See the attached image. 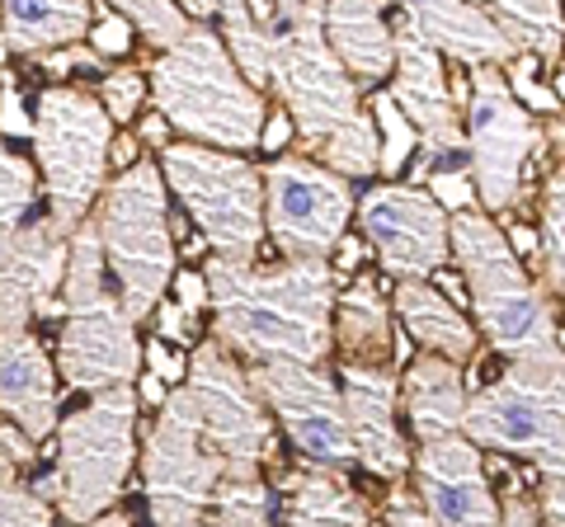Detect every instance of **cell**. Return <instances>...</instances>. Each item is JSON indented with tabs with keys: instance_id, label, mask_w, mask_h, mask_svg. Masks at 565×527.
<instances>
[{
	"instance_id": "obj_1",
	"label": "cell",
	"mask_w": 565,
	"mask_h": 527,
	"mask_svg": "<svg viewBox=\"0 0 565 527\" xmlns=\"http://www.w3.org/2000/svg\"><path fill=\"white\" fill-rule=\"evenodd\" d=\"M212 340L245 367L311 363L334 354V297L340 278L326 259H282L274 269L241 259H212L207 269Z\"/></svg>"
},
{
	"instance_id": "obj_2",
	"label": "cell",
	"mask_w": 565,
	"mask_h": 527,
	"mask_svg": "<svg viewBox=\"0 0 565 527\" xmlns=\"http://www.w3.org/2000/svg\"><path fill=\"white\" fill-rule=\"evenodd\" d=\"M321 0L297 10L292 20L274 24V47H269V90L278 95L282 114H288L292 132L316 151L326 170L344 174V180H373L382 165V137L373 114L359 109V90L340 57L326 43L321 24Z\"/></svg>"
},
{
	"instance_id": "obj_3",
	"label": "cell",
	"mask_w": 565,
	"mask_h": 527,
	"mask_svg": "<svg viewBox=\"0 0 565 527\" xmlns=\"http://www.w3.org/2000/svg\"><path fill=\"white\" fill-rule=\"evenodd\" d=\"M147 85L156 114L189 142L232 155H245L264 142L269 99L241 76L236 57L222 43V29H212L207 20H193L180 43L156 52Z\"/></svg>"
},
{
	"instance_id": "obj_4",
	"label": "cell",
	"mask_w": 565,
	"mask_h": 527,
	"mask_svg": "<svg viewBox=\"0 0 565 527\" xmlns=\"http://www.w3.org/2000/svg\"><path fill=\"white\" fill-rule=\"evenodd\" d=\"M452 259L462 264V283L471 297L476 335L509 363H533L561 354L556 306L523 255L509 245L504 226H494L486 213H452Z\"/></svg>"
},
{
	"instance_id": "obj_5",
	"label": "cell",
	"mask_w": 565,
	"mask_h": 527,
	"mask_svg": "<svg viewBox=\"0 0 565 527\" xmlns=\"http://www.w3.org/2000/svg\"><path fill=\"white\" fill-rule=\"evenodd\" d=\"M57 377L76 391H118L147 367V344L137 321L109 292V259L95 217L66 236V283H62V330H57Z\"/></svg>"
},
{
	"instance_id": "obj_6",
	"label": "cell",
	"mask_w": 565,
	"mask_h": 527,
	"mask_svg": "<svg viewBox=\"0 0 565 527\" xmlns=\"http://www.w3.org/2000/svg\"><path fill=\"white\" fill-rule=\"evenodd\" d=\"M95 226L118 302L141 325L166 302L174 273H180L174 269V222L161 165L141 155L128 170H118L104 189V198L95 203Z\"/></svg>"
},
{
	"instance_id": "obj_7",
	"label": "cell",
	"mask_w": 565,
	"mask_h": 527,
	"mask_svg": "<svg viewBox=\"0 0 565 527\" xmlns=\"http://www.w3.org/2000/svg\"><path fill=\"white\" fill-rule=\"evenodd\" d=\"M137 391L118 386V391H99L81 410L62 415L57 433H52L57 438V466L43 485H33L43 499L57 495L62 523L85 527L118 504L137 462Z\"/></svg>"
},
{
	"instance_id": "obj_8",
	"label": "cell",
	"mask_w": 565,
	"mask_h": 527,
	"mask_svg": "<svg viewBox=\"0 0 565 527\" xmlns=\"http://www.w3.org/2000/svg\"><path fill=\"white\" fill-rule=\"evenodd\" d=\"M33 161L47 189V222L57 236H71L90 222L95 203L109 189L114 161V118L104 114L95 90L47 85L33 114Z\"/></svg>"
},
{
	"instance_id": "obj_9",
	"label": "cell",
	"mask_w": 565,
	"mask_h": 527,
	"mask_svg": "<svg viewBox=\"0 0 565 527\" xmlns=\"http://www.w3.org/2000/svg\"><path fill=\"white\" fill-rule=\"evenodd\" d=\"M462 438L481 452L533 462L546 481L565 476V348L556 358L509 363L481 391H471Z\"/></svg>"
},
{
	"instance_id": "obj_10",
	"label": "cell",
	"mask_w": 565,
	"mask_h": 527,
	"mask_svg": "<svg viewBox=\"0 0 565 527\" xmlns=\"http://www.w3.org/2000/svg\"><path fill=\"white\" fill-rule=\"evenodd\" d=\"M161 180L199 226L212 259L255 264L264 240V170L250 155L212 151L199 142H170L161 151Z\"/></svg>"
},
{
	"instance_id": "obj_11",
	"label": "cell",
	"mask_w": 565,
	"mask_h": 527,
	"mask_svg": "<svg viewBox=\"0 0 565 527\" xmlns=\"http://www.w3.org/2000/svg\"><path fill=\"white\" fill-rule=\"evenodd\" d=\"M137 466L156 527H189L207 518L212 490H217L226 462L207 448L189 386H174L166 406L156 410V424L141 438Z\"/></svg>"
},
{
	"instance_id": "obj_12",
	"label": "cell",
	"mask_w": 565,
	"mask_h": 527,
	"mask_svg": "<svg viewBox=\"0 0 565 527\" xmlns=\"http://www.w3.org/2000/svg\"><path fill=\"white\" fill-rule=\"evenodd\" d=\"M462 132L471 151V184L486 213H514L523 198V170L546 147L542 122L509 90L504 66H476L467 76Z\"/></svg>"
},
{
	"instance_id": "obj_13",
	"label": "cell",
	"mask_w": 565,
	"mask_h": 527,
	"mask_svg": "<svg viewBox=\"0 0 565 527\" xmlns=\"http://www.w3.org/2000/svg\"><path fill=\"white\" fill-rule=\"evenodd\" d=\"M353 207V184L311 155L282 151L264 165V232L282 259H330L349 232Z\"/></svg>"
},
{
	"instance_id": "obj_14",
	"label": "cell",
	"mask_w": 565,
	"mask_h": 527,
	"mask_svg": "<svg viewBox=\"0 0 565 527\" xmlns=\"http://www.w3.org/2000/svg\"><path fill=\"white\" fill-rule=\"evenodd\" d=\"M396 85L386 95L419 137V170L429 180H471V151L462 132V99L444 72V52L419 39L411 20H396Z\"/></svg>"
},
{
	"instance_id": "obj_15",
	"label": "cell",
	"mask_w": 565,
	"mask_h": 527,
	"mask_svg": "<svg viewBox=\"0 0 565 527\" xmlns=\"http://www.w3.org/2000/svg\"><path fill=\"white\" fill-rule=\"evenodd\" d=\"M250 381L259 386L274 424L288 433L292 452L302 456L307 466H330V471L359 466V448H353L349 415H344V391L326 367L255 363Z\"/></svg>"
},
{
	"instance_id": "obj_16",
	"label": "cell",
	"mask_w": 565,
	"mask_h": 527,
	"mask_svg": "<svg viewBox=\"0 0 565 527\" xmlns=\"http://www.w3.org/2000/svg\"><path fill=\"white\" fill-rule=\"evenodd\" d=\"M189 396L203 419V438L222 462H274V415L264 406L259 386L250 381V367H241L217 340L193 344L189 354Z\"/></svg>"
},
{
	"instance_id": "obj_17",
	"label": "cell",
	"mask_w": 565,
	"mask_h": 527,
	"mask_svg": "<svg viewBox=\"0 0 565 527\" xmlns=\"http://www.w3.org/2000/svg\"><path fill=\"white\" fill-rule=\"evenodd\" d=\"M359 226L396 278H438L452 259V213L419 184H377L363 193Z\"/></svg>"
},
{
	"instance_id": "obj_18",
	"label": "cell",
	"mask_w": 565,
	"mask_h": 527,
	"mask_svg": "<svg viewBox=\"0 0 565 527\" xmlns=\"http://www.w3.org/2000/svg\"><path fill=\"white\" fill-rule=\"evenodd\" d=\"M415 499L434 527H500V499L486 476V456L471 438H438L419 443L415 462Z\"/></svg>"
},
{
	"instance_id": "obj_19",
	"label": "cell",
	"mask_w": 565,
	"mask_h": 527,
	"mask_svg": "<svg viewBox=\"0 0 565 527\" xmlns=\"http://www.w3.org/2000/svg\"><path fill=\"white\" fill-rule=\"evenodd\" d=\"M340 391H344V415H349V433L359 448V466L367 476H377L386 485H401L411 476V448L401 438L396 424V400L401 386L396 373L382 363H344L340 367Z\"/></svg>"
},
{
	"instance_id": "obj_20",
	"label": "cell",
	"mask_w": 565,
	"mask_h": 527,
	"mask_svg": "<svg viewBox=\"0 0 565 527\" xmlns=\"http://www.w3.org/2000/svg\"><path fill=\"white\" fill-rule=\"evenodd\" d=\"M66 236L47 217H33L0 264V335L29 330L33 321H62Z\"/></svg>"
},
{
	"instance_id": "obj_21",
	"label": "cell",
	"mask_w": 565,
	"mask_h": 527,
	"mask_svg": "<svg viewBox=\"0 0 565 527\" xmlns=\"http://www.w3.org/2000/svg\"><path fill=\"white\" fill-rule=\"evenodd\" d=\"M0 415L20 424L33 443L57 433V363L47 358L33 330L0 335Z\"/></svg>"
},
{
	"instance_id": "obj_22",
	"label": "cell",
	"mask_w": 565,
	"mask_h": 527,
	"mask_svg": "<svg viewBox=\"0 0 565 527\" xmlns=\"http://www.w3.org/2000/svg\"><path fill=\"white\" fill-rule=\"evenodd\" d=\"M401 20L419 29V39H429L444 57H457L462 66H509L519 57L514 43L490 24V14L471 0H396Z\"/></svg>"
},
{
	"instance_id": "obj_23",
	"label": "cell",
	"mask_w": 565,
	"mask_h": 527,
	"mask_svg": "<svg viewBox=\"0 0 565 527\" xmlns=\"http://www.w3.org/2000/svg\"><path fill=\"white\" fill-rule=\"evenodd\" d=\"M326 43L359 85H377L396 72V29L386 24V0H326Z\"/></svg>"
},
{
	"instance_id": "obj_24",
	"label": "cell",
	"mask_w": 565,
	"mask_h": 527,
	"mask_svg": "<svg viewBox=\"0 0 565 527\" xmlns=\"http://www.w3.org/2000/svg\"><path fill=\"white\" fill-rule=\"evenodd\" d=\"M278 527H373V504L353 490L349 471L302 462L278 471Z\"/></svg>"
},
{
	"instance_id": "obj_25",
	"label": "cell",
	"mask_w": 565,
	"mask_h": 527,
	"mask_svg": "<svg viewBox=\"0 0 565 527\" xmlns=\"http://www.w3.org/2000/svg\"><path fill=\"white\" fill-rule=\"evenodd\" d=\"M467 406H471V391H467L462 363L424 354V358H415L411 367H405L401 410H405V419H411L419 443L457 438L462 424H467Z\"/></svg>"
},
{
	"instance_id": "obj_26",
	"label": "cell",
	"mask_w": 565,
	"mask_h": 527,
	"mask_svg": "<svg viewBox=\"0 0 565 527\" xmlns=\"http://www.w3.org/2000/svg\"><path fill=\"white\" fill-rule=\"evenodd\" d=\"M392 311L401 315L405 335H411L424 354L448 358V363H471L476 358V325L467 321L457 302H448L429 278H401L392 292Z\"/></svg>"
},
{
	"instance_id": "obj_27",
	"label": "cell",
	"mask_w": 565,
	"mask_h": 527,
	"mask_svg": "<svg viewBox=\"0 0 565 527\" xmlns=\"http://www.w3.org/2000/svg\"><path fill=\"white\" fill-rule=\"evenodd\" d=\"M90 0H0V47L20 57H43L90 39Z\"/></svg>"
},
{
	"instance_id": "obj_28",
	"label": "cell",
	"mask_w": 565,
	"mask_h": 527,
	"mask_svg": "<svg viewBox=\"0 0 565 527\" xmlns=\"http://www.w3.org/2000/svg\"><path fill=\"white\" fill-rule=\"evenodd\" d=\"M392 297L382 292L373 273H359L353 283L334 297V344L349 354V363H382L392 358V348L401 354V344L392 335Z\"/></svg>"
},
{
	"instance_id": "obj_29",
	"label": "cell",
	"mask_w": 565,
	"mask_h": 527,
	"mask_svg": "<svg viewBox=\"0 0 565 527\" xmlns=\"http://www.w3.org/2000/svg\"><path fill=\"white\" fill-rule=\"evenodd\" d=\"M490 24L514 43L519 57L546 66L565 62V6L561 0H486Z\"/></svg>"
},
{
	"instance_id": "obj_30",
	"label": "cell",
	"mask_w": 565,
	"mask_h": 527,
	"mask_svg": "<svg viewBox=\"0 0 565 527\" xmlns=\"http://www.w3.org/2000/svg\"><path fill=\"white\" fill-rule=\"evenodd\" d=\"M212 527H274V490L255 462H226L207 508Z\"/></svg>"
},
{
	"instance_id": "obj_31",
	"label": "cell",
	"mask_w": 565,
	"mask_h": 527,
	"mask_svg": "<svg viewBox=\"0 0 565 527\" xmlns=\"http://www.w3.org/2000/svg\"><path fill=\"white\" fill-rule=\"evenodd\" d=\"M33 198H39V170L20 151H10V142L0 137V264L33 222Z\"/></svg>"
},
{
	"instance_id": "obj_32",
	"label": "cell",
	"mask_w": 565,
	"mask_h": 527,
	"mask_svg": "<svg viewBox=\"0 0 565 527\" xmlns=\"http://www.w3.org/2000/svg\"><path fill=\"white\" fill-rule=\"evenodd\" d=\"M104 6H109L118 20H128L137 39L151 43L156 52L174 47L189 33V24H193L180 0H104Z\"/></svg>"
},
{
	"instance_id": "obj_33",
	"label": "cell",
	"mask_w": 565,
	"mask_h": 527,
	"mask_svg": "<svg viewBox=\"0 0 565 527\" xmlns=\"http://www.w3.org/2000/svg\"><path fill=\"white\" fill-rule=\"evenodd\" d=\"M0 527H57L52 499L20 481V462L0 448Z\"/></svg>"
},
{
	"instance_id": "obj_34",
	"label": "cell",
	"mask_w": 565,
	"mask_h": 527,
	"mask_svg": "<svg viewBox=\"0 0 565 527\" xmlns=\"http://www.w3.org/2000/svg\"><path fill=\"white\" fill-rule=\"evenodd\" d=\"M373 122H377V137H382L377 174H386V184H396V174L405 170V161H411V151H419V137H415V128L405 122V114L396 109V99L386 90L373 99Z\"/></svg>"
},
{
	"instance_id": "obj_35",
	"label": "cell",
	"mask_w": 565,
	"mask_h": 527,
	"mask_svg": "<svg viewBox=\"0 0 565 527\" xmlns=\"http://www.w3.org/2000/svg\"><path fill=\"white\" fill-rule=\"evenodd\" d=\"M542 259L556 283L565 273V170H552L542 180ZM552 283H546V292H552Z\"/></svg>"
},
{
	"instance_id": "obj_36",
	"label": "cell",
	"mask_w": 565,
	"mask_h": 527,
	"mask_svg": "<svg viewBox=\"0 0 565 527\" xmlns=\"http://www.w3.org/2000/svg\"><path fill=\"white\" fill-rule=\"evenodd\" d=\"M151 85L141 72H132V66H114V72H104V80L95 85V99L104 104V114L114 118V128H132L137 109L147 104Z\"/></svg>"
},
{
	"instance_id": "obj_37",
	"label": "cell",
	"mask_w": 565,
	"mask_h": 527,
	"mask_svg": "<svg viewBox=\"0 0 565 527\" xmlns=\"http://www.w3.org/2000/svg\"><path fill=\"white\" fill-rule=\"evenodd\" d=\"M382 527H434V523L424 514V504L415 499V490L392 485L382 499Z\"/></svg>"
},
{
	"instance_id": "obj_38",
	"label": "cell",
	"mask_w": 565,
	"mask_h": 527,
	"mask_svg": "<svg viewBox=\"0 0 565 527\" xmlns=\"http://www.w3.org/2000/svg\"><path fill=\"white\" fill-rule=\"evenodd\" d=\"M90 47L99 57H122V52H132V24L118 20V14H99L95 29H90Z\"/></svg>"
},
{
	"instance_id": "obj_39",
	"label": "cell",
	"mask_w": 565,
	"mask_h": 527,
	"mask_svg": "<svg viewBox=\"0 0 565 527\" xmlns=\"http://www.w3.org/2000/svg\"><path fill=\"white\" fill-rule=\"evenodd\" d=\"M147 373H151V377H161L170 391H174V386H184V377H189V358L170 354V344H166V340H151V344H147Z\"/></svg>"
},
{
	"instance_id": "obj_40",
	"label": "cell",
	"mask_w": 565,
	"mask_h": 527,
	"mask_svg": "<svg viewBox=\"0 0 565 527\" xmlns=\"http://www.w3.org/2000/svg\"><path fill=\"white\" fill-rule=\"evenodd\" d=\"M24 132L33 137V118L24 114L20 90L0 80V137H24Z\"/></svg>"
},
{
	"instance_id": "obj_41",
	"label": "cell",
	"mask_w": 565,
	"mask_h": 527,
	"mask_svg": "<svg viewBox=\"0 0 565 527\" xmlns=\"http://www.w3.org/2000/svg\"><path fill=\"white\" fill-rule=\"evenodd\" d=\"M500 527H552L542 514V504L537 499H527V495H509L500 504Z\"/></svg>"
},
{
	"instance_id": "obj_42",
	"label": "cell",
	"mask_w": 565,
	"mask_h": 527,
	"mask_svg": "<svg viewBox=\"0 0 565 527\" xmlns=\"http://www.w3.org/2000/svg\"><path fill=\"white\" fill-rule=\"evenodd\" d=\"M156 325H161V340H166V344H189L193 315H189L180 302H161V306H156Z\"/></svg>"
},
{
	"instance_id": "obj_43",
	"label": "cell",
	"mask_w": 565,
	"mask_h": 527,
	"mask_svg": "<svg viewBox=\"0 0 565 527\" xmlns=\"http://www.w3.org/2000/svg\"><path fill=\"white\" fill-rule=\"evenodd\" d=\"M174 297H180V306L189 311V315H199V311H207V278L203 273H174Z\"/></svg>"
},
{
	"instance_id": "obj_44",
	"label": "cell",
	"mask_w": 565,
	"mask_h": 527,
	"mask_svg": "<svg viewBox=\"0 0 565 527\" xmlns=\"http://www.w3.org/2000/svg\"><path fill=\"white\" fill-rule=\"evenodd\" d=\"M537 504H542L546 523H552V527H565V476H556V481H542V495H537Z\"/></svg>"
},
{
	"instance_id": "obj_45",
	"label": "cell",
	"mask_w": 565,
	"mask_h": 527,
	"mask_svg": "<svg viewBox=\"0 0 565 527\" xmlns=\"http://www.w3.org/2000/svg\"><path fill=\"white\" fill-rule=\"evenodd\" d=\"M166 396H170V386H166L161 377H151V373L137 377V400H141V406H156V410H161Z\"/></svg>"
},
{
	"instance_id": "obj_46",
	"label": "cell",
	"mask_w": 565,
	"mask_h": 527,
	"mask_svg": "<svg viewBox=\"0 0 565 527\" xmlns=\"http://www.w3.org/2000/svg\"><path fill=\"white\" fill-rule=\"evenodd\" d=\"M141 142H147L151 151H166L170 147V122L161 114H151L147 122H141Z\"/></svg>"
},
{
	"instance_id": "obj_47",
	"label": "cell",
	"mask_w": 565,
	"mask_h": 527,
	"mask_svg": "<svg viewBox=\"0 0 565 527\" xmlns=\"http://www.w3.org/2000/svg\"><path fill=\"white\" fill-rule=\"evenodd\" d=\"M542 132H546V142L556 147V155H561V170H565V109L546 118V128H542Z\"/></svg>"
},
{
	"instance_id": "obj_48",
	"label": "cell",
	"mask_w": 565,
	"mask_h": 527,
	"mask_svg": "<svg viewBox=\"0 0 565 527\" xmlns=\"http://www.w3.org/2000/svg\"><path fill=\"white\" fill-rule=\"evenodd\" d=\"M269 6H274V24H282V20H292L297 10H307L311 0H269Z\"/></svg>"
},
{
	"instance_id": "obj_49",
	"label": "cell",
	"mask_w": 565,
	"mask_h": 527,
	"mask_svg": "<svg viewBox=\"0 0 565 527\" xmlns=\"http://www.w3.org/2000/svg\"><path fill=\"white\" fill-rule=\"evenodd\" d=\"M288 132H292V122L278 118L274 128H264V142H259V147H282V142H288Z\"/></svg>"
},
{
	"instance_id": "obj_50",
	"label": "cell",
	"mask_w": 565,
	"mask_h": 527,
	"mask_svg": "<svg viewBox=\"0 0 565 527\" xmlns=\"http://www.w3.org/2000/svg\"><path fill=\"white\" fill-rule=\"evenodd\" d=\"M85 527H132V518L118 514V508H109V514H99L95 523H85Z\"/></svg>"
},
{
	"instance_id": "obj_51",
	"label": "cell",
	"mask_w": 565,
	"mask_h": 527,
	"mask_svg": "<svg viewBox=\"0 0 565 527\" xmlns=\"http://www.w3.org/2000/svg\"><path fill=\"white\" fill-rule=\"evenodd\" d=\"M552 90H556V99L565 104V66H556V85H552Z\"/></svg>"
},
{
	"instance_id": "obj_52",
	"label": "cell",
	"mask_w": 565,
	"mask_h": 527,
	"mask_svg": "<svg viewBox=\"0 0 565 527\" xmlns=\"http://www.w3.org/2000/svg\"><path fill=\"white\" fill-rule=\"evenodd\" d=\"M189 527H212V523H207V518H203V523H189Z\"/></svg>"
}]
</instances>
